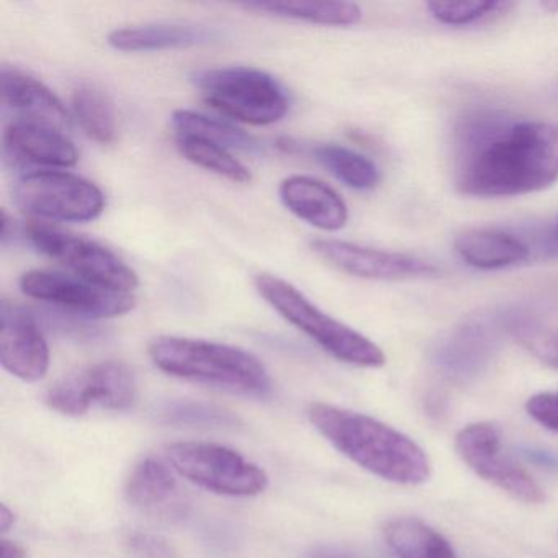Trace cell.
Wrapping results in <instances>:
<instances>
[{"label": "cell", "instance_id": "obj_14", "mask_svg": "<svg viewBox=\"0 0 558 558\" xmlns=\"http://www.w3.org/2000/svg\"><path fill=\"white\" fill-rule=\"evenodd\" d=\"M4 151L15 165L45 168H73L80 159V153L66 132L27 120L9 123L4 132Z\"/></svg>", "mask_w": 558, "mask_h": 558}, {"label": "cell", "instance_id": "obj_26", "mask_svg": "<svg viewBox=\"0 0 558 558\" xmlns=\"http://www.w3.org/2000/svg\"><path fill=\"white\" fill-rule=\"evenodd\" d=\"M179 151L192 165L214 172L220 178L236 184H247L253 179L250 169L231 155L230 149L207 142V140L195 138V136H175Z\"/></svg>", "mask_w": 558, "mask_h": 558}, {"label": "cell", "instance_id": "obj_6", "mask_svg": "<svg viewBox=\"0 0 558 558\" xmlns=\"http://www.w3.org/2000/svg\"><path fill=\"white\" fill-rule=\"evenodd\" d=\"M166 453L179 475L217 495L250 498L269 486L266 470L221 444L182 440L169 444Z\"/></svg>", "mask_w": 558, "mask_h": 558}, {"label": "cell", "instance_id": "obj_11", "mask_svg": "<svg viewBox=\"0 0 558 558\" xmlns=\"http://www.w3.org/2000/svg\"><path fill=\"white\" fill-rule=\"evenodd\" d=\"M21 289L38 302L94 319L117 318L132 312L136 305L132 293L117 292L76 276L51 270H28L21 277Z\"/></svg>", "mask_w": 558, "mask_h": 558}, {"label": "cell", "instance_id": "obj_10", "mask_svg": "<svg viewBox=\"0 0 558 558\" xmlns=\"http://www.w3.org/2000/svg\"><path fill=\"white\" fill-rule=\"evenodd\" d=\"M456 450L460 459L486 482L525 505L544 501V489L511 457L502 452L501 434L492 423H473L459 430Z\"/></svg>", "mask_w": 558, "mask_h": 558}, {"label": "cell", "instance_id": "obj_8", "mask_svg": "<svg viewBox=\"0 0 558 558\" xmlns=\"http://www.w3.org/2000/svg\"><path fill=\"white\" fill-rule=\"evenodd\" d=\"M27 236L35 250L57 260L80 279L126 293L140 286L135 270L97 241L38 221L28 225Z\"/></svg>", "mask_w": 558, "mask_h": 558}, {"label": "cell", "instance_id": "obj_15", "mask_svg": "<svg viewBox=\"0 0 558 558\" xmlns=\"http://www.w3.org/2000/svg\"><path fill=\"white\" fill-rule=\"evenodd\" d=\"M2 106L11 110L15 120L45 123L54 129H71V116L60 97L40 80L14 68L0 71Z\"/></svg>", "mask_w": 558, "mask_h": 558}, {"label": "cell", "instance_id": "obj_22", "mask_svg": "<svg viewBox=\"0 0 558 558\" xmlns=\"http://www.w3.org/2000/svg\"><path fill=\"white\" fill-rule=\"evenodd\" d=\"M493 351V335L483 323H469L456 329L437 348V362L457 375L475 374Z\"/></svg>", "mask_w": 558, "mask_h": 558}, {"label": "cell", "instance_id": "obj_25", "mask_svg": "<svg viewBox=\"0 0 558 558\" xmlns=\"http://www.w3.org/2000/svg\"><path fill=\"white\" fill-rule=\"evenodd\" d=\"M313 156L338 181L355 191H372L380 182V171L375 162L344 146L319 145L313 149Z\"/></svg>", "mask_w": 558, "mask_h": 558}, {"label": "cell", "instance_id": "obj_27", "mask_svg": "<svg viewBox=\"0 0 558 558\" xmlns=\"http://www.w3.org/2000/svg\"><path fill=\"white\" fill-rule=\"evenodd\" d=\"M505 326L522 348L542 364L558 371V326L542 325L538 319L518 313L509 315Z\"/></svg>", "mask_w": 558, "mask_h": 558}, {"label": "cell", "instance_id": "obj_29", "mask_svg": "<svg viewBox=\"0 0 558 558\" xmlns=\"http://www.w3.org/2000/svg\"><path fill=\"white\" fill-rule=\"evenodd\" d=\"M125 545L133 558H178L174 545L161 535L135 532L129 535Z\"/></svg>", "mask_w": 558, "mask_h": 558}, {"label": "cell", "instance_id": "obj_18", "mask_svg": "<svg viewBox=\"0 0 558 558\" xmlns=\"http://www.w3.org/2000/svg\"><path fill=\"white\" fill-rule=\"evenodd\" d=\"M453 247L466 266L478 270L506 269L531 257L522 238L499 228H470L456 238Z\"/></svg>", "mask_w": 558, "mask_h": 558}, {"label": "cell", "instance_id": "obj_13", "mask_svg": "<svg viewBox=\"0 0 558 558\" xmlns=\"http://www.w3.org/2000/svg\"><path fill=\"white\" fill-rule=\"evenodd\" d=\"M0 362L24 381L41 380L50 368V348L37 319L9 300L0 305Z\"/></svg>", "mask_w": 558, "mask_h": 558}, {"label": "cell", "instance_id": "obj_33", "mask_svg": "<svg viewBox=\"0 0 558 558\" xmlns=\"http://www.w3.org/2000/svg\"><path fill=\"white\" fill-rule=\"evenodd\" d=\"M547 244L555 254L558 253V217L555 218L554 223H551L550 230L547 233Z\"/></svg>", "mask_w": 558, "mask_h": 558}, {"label": "cell", "instance_id": "obj_2", "mask_svg": "<svg viewBox=\"0 0 558 558\" xmlns=\"http://www.w3.org/2000/svg\"><path fill=\"white\" fill-rule=\"evenodd\" d=\"M306 414L329 444L367 472L408 486L421 485L429 478L426 452L388 424L326 403L310 404Z\"/></svg>", "mask_w": 558, "mask_h": 558}, {"label": "cell", "instance_id": "obj_31", "mask_svg": "<svg viewBox=\"0 0 558 558\" xmlns=\"http://www.w3.org/2000/svg\"><path fill=\"white\" fill-rule=\"evenodd\" d=\"M28 551L24 545L19 542L2 538V558H27Z\"/></svg>", "mask_w": 558, "mask_h": 558}, {"label": "cell", "instance_id": "obj_32", "mask_svg": "<svg viewBox=\"0 0 558 558\" xmlns=\"http://www.w3.org/2000/svg\"><path fill=\"white\" fill-rule=\"evenodd\" d=\"M15 524V512L8 505H0V531L8 532Z\"/></svg>", "mask_w": 558, "mask_h": 558}, {"label": "cell", "instance_id": "obj_7", "mask_svg": "<svg viewBox=\"0 0 558 558\" xmlns=\"http://www.w3.org/2000/svg\"><path fill=\"white\" fill-rule=\"evenodd\" d=\"M22 211L61 223L94 221L106 210V195L94 182L64 171L22 175L14 189Z\"/></svg>", "mask_w": 558, "mask_h": 558}, {"label": "cell", "instance_id": "obj_34", "mask_svg": "<svg viewBox=\"0 0 558 558\" xmlns=\"http://www.w3.org/2000/svg\"><path fill=\"white\" fill-rule=\"evenodd\" d=\"M541 8L547 11L548 14H558V0H547V2H541Z\"/></svg>", "mask_w": 558, "mask_h": 558}, {"label": "cell", "instance_id": "obj_24", "mask_svg": "<svg viewBox=\"0 0 558 558\" xmlns=\"http://www.w3.org/2000/svg\"><path fill=\"white\" fill-rule=\"evenodd\" d=\"M172 126L178 136H195L217 143L227 149H241V151H256L259 148L253 136L244 133L238 126L231 125L227 120L215 119L192 110H175L172 113Z\"/></svg>", "mask_w": 558, "mask_h": 558}, {"label": "cell", "instance_id": "obj_28", "mask_svg": "<svg viewBox=\"0 0 558 558\" xmlns=\"http://www.w3.org/2000/svg\"><path fill=\"white\" fill-rule=\"evenodd\" d=\"M514 8L511 2H492V0H466V2H429L426 4L430 17L439 24L450 27H466L482 24L493 17L506 14Z\"/></svg>", "mask_w": 558, "mask_h": 558}, {"label": "cell", "instance_id": "obj_20", "mask_svg": "<svg viewBox=\"0 0 558 558\" xmlns=\"http://www.w3.org/2000/svg\"><path fill=\"white\" fill-rule=\"evenodd\" d=\"M384 537L398 558H459L440 532L416 518L390 519Z\"/></svg>", "mask_w": 558, "mask_h": 558}, {"label": "cell", "instance_id": "obj_30", "mask_svg": "<svg viewBox=\"0 0 558 558\" xmlns=\"http://www.w3.org/2000/svg\"><path fill=\"white\" fill-rule=\"evenodd\" d=\"M529 416L545 429L558 434V391H544L534 395L525 403Z\"/></svg>", "mask_w": 558, "mask_h": 558}, {"label": "cell", "instance_id": "obj_12", "mask_svg": "<svg viewBox=\"0 0 558 558\" xmlns=\"http://www.w3.org/2000/svg\"><path fill=\"white\" fill-rule=\"evenodd\" d=\"M313 253L329 266L367 280H411L437 276L436 266L393 251L375 250L339 240H315Z\"/></svg>", "mask_w": 558, "mask_h": 558}, {"label": "cell", "instance_id": "obj_17", "mask_svg": "<svg viewBox=\"0 0 558 558\" xmlns=\"http://www.w3.org/2000/svg\"><path fill=\"white\" fill-rule=\"evenodd\" d=\"M279 195L296 218L318 230L339 231L348 225V205L325 182L308 175H290L280 184Z\"/></svg>", "mask_w": 558, "mask_h": 558}, {"label": "cell", "instance_id": "obj_4", "mask_svg": "<svg viewBox=\"0 0 558 558\" xmlns=\"http://www.w3.org/2000/svg\"><path fill=\"white\" fill-rule=\"evenodd\" d=\"M254 282L259 295L286 322L295 326L338 361L365 368H378L387 362L384 351L374 341L322 312L287 280L272 274H260Z\"/></svg>", "mask_w": 558, "mask_h": 558}, {"label": "cell", "instance_id": "obj_1", "mask_svg": "<svg viewBox=\"0 0 558 558\" xmlns=\"http://www.w3.org/2000/svg\"><path fill=\"white\" fill-rule=\"evenodd\" d=\"M558 181V125L475 112L457 130L456 185L478 198L519 197Z\"/></svg>", "mask_w": 558, "mask_h": 558}, {"label": "cell", "instance_id": "obj_3", "mask_svg": "<svg viewBox=\"0 0 558 558\" xmlns=\"http://www.w3.org/2000/svg\"><path fill=\"white\" fill-rule=\"evenodd\" d=\"M153 364L172 377L243 395H266L270 378L263 362L243 349L204 339L159 336L149 344Z\"/></svg>", "mask_w": 558, "mask_h": 558}, {"label": "cell", "instance_id": "obj_21", "mask_svg": "<svg viewBox=\"0 0 558 558\" xmlns=\"http://www.w3.org/2000/svg\"><path fill=\"white\" fill-rule=\"evenodd\" d=\"M241 8L257 14L326 27H351L364 17L362 9L352 2H247Z\"/></svg>", "mask_w": 558, "mask_h": 558}, {"label": "cell", "instance_id": "obj_19", "mask_svg": "<svg viewBox=\"0 0 558 558\" xmlns=\"http://www.w3.org/2000/svg\"><path fill=\"white\" fill-rule=\"evenodd\" d=\"M217 32L204 25L194 24H153L140 27L120 28L107 38L110 47L117 51H162L179 48L198 47L211 44Z\"/></svg>", "mask_w": 558, "mask_h": 558}, {"label": "cell", "instance_id": "obj_9", "mask_svg": "<svg viewBox=\"0 0 558 558\" xmlns=\"http://www.w3.org/2000/svg\"><path fill=\"white\" fill-rule=\"evenodd\" d=\"M136 391L135 374L129 365L104 361L64 375L48 388L45 403L64 416H83L93 408L129 410L135 403Z\"/></svg>", "mask_w": 558, "mask_h": 558}, {"label": "cell", "instance_id": "obj_23", "mask_svg": "<svg viewBox=\"0 0 558 558\" xmlns=\"http://www.w3.org/2000/svg\"><path fill=\"white\" fill-rule=\"evenodd\" d=\"M74 119L83 132L99 145L116 142L117 113L112 99L96 84H81L73 93Z\"/></svg>", "mask_w": 558, "mask_h": 558}, {"label": "cell", "instance_id": "obj_5", "mask_svg": "<svg viewBox=\"0 0 558 558\" xmlns=\"http://www.w3.org/2000/svg\"><path fill=\"white\" fill-rule=\"evenodd\" d=\"M195 86L211 109L246 125H272L280 122L290 109L289 96L282 84L256 68L204 70L195 76Z\"/></svg>", "mask_w": 558, "mask_h": 558}, {"label": "cell", "instance_id": "obj_16", "mask_svg": "<svg viewBox=\"0 0 558 558\" xmlns=\"http://www.w3.org/2000/svg\"><path fill=\"white\" fill-rule=\"evenodd\" d=\"M126 499L143 514L156 519H181L187 501L169 466L156 457L142 460L133 469L125 488Z\"/></svg>", "mask_w": 558, "mask_h": 558}]
</instances>
